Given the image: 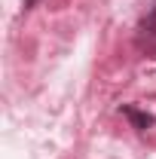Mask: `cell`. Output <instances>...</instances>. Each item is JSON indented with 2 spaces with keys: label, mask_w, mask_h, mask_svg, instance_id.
Returning a JSON list of instances; mask_svg holds the SVG:
<instances>
[{
  "label": "cell",
  "mask_w": 156,
  "mask_h": 159,
  "mask_svg": "<svg viewBox=\"0 0 156 159\" xmlns=\"http://www.w3.org/2000/svg\"><path fill=\"white\" fill-rule=\"evenodd\" d=\"M122 113L132 119V125H135V129H141V132L153 125V116H150V113H141V110H135L132 104H126V107H122Z\"/></svg>",
  "instance_id": "1"
},
{
  "label": "cell",
  "mask_w": 156,
  "mask_h": 159,
  "mask_svg": "<svg viewBox=\"0 0 156 159\" xmlns=\"http://www.w3.org/2000/svg\"><path fill=\"white\" fill-rule=\"evenodd\" d=\"M144 34H147V37H156V6H153V12L141 21V37H144Z\"/></svg>",
  "instance_id": "2"
},
{
  "label": "cell",
  "mask_w": 156,
  "mask_h": 159,
  "mask_svg": "<svg viewBox=\"0 0 156 159\" xmlns=\"http://www.w3.org/2000/svg\"><path fill=\"white\" fill-rule=\"evenodd\" d=\"M37 3H40V0H25V9H34Z\"/></svg>",
  "instance_id": "3"
}]
</instances>
